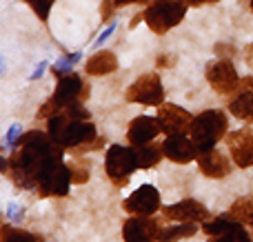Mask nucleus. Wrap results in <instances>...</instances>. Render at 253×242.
<instances>
[{
	"instance_id": "393cba45",
	"label": "nucleus",
	"mask_w": 253,
	"mask_h": 242,
	"mask_svg": "<svg viewBox=\"0 0 253 242\" xmlns=\"http://www.w3.org/2000/svg\"><path fill=\"white\" fill-rule=\"evenodd\" d=\"M7 216H9V220L20 222V220H22V211H20V207H18V204H9Z\"/></svg>"
},
{
	"instance_id": "9b49d317",
	"label": "nucleus",
	"mask_w": 253,
	"mask_h": 242,
	"mask_svg": "<svg viewBox=\"0 0 253 242\" xmlns=\"http://www.w3.org/2000/svg\"><path fill=\"white\" fill-rule=\"evenodd\" d=\"M205 234L211 236V238H220V240H240V242L249 240V234L242 229V222L233 220L231 216L215 218L211 222L205 220Z\"/></svg>"
},
{
	"instance_id": "f3484780",
	"label": "nucleus",
	"mask_w": 253,
	"mask_h": 242,
	"mask_svg": "<svg viewBox=\"0 0 253 242\" xmlns=\"http://www.w3.org/2000/svg\"><path fill=\"white\" fill-rule=\"evenodd\" d=\"M229 111H231L236 118L253 122V89H242L240 96H238L236 100H231Z\"/></svg>"
},
{
	"instance_id": "c756f323",
	"label": "nucleus",
	"mask_w": 253,
	"mask_h": 242,
	"mask_svg": "<svg viewBox=\"0 0 253 242\" xmlns=\"http://www.w3.org/2000/svg\"><path fill=\"white\" fill-rule=\"evenodd\" d=\"M189 4H202V2H213V0H187Z\"/></svg>"
},
{
	"instance_id": "bb28decb",
	"label": "nucleus",
	"mask_w": 253,
	"mask_h": 242,
	"mask_svg": "<svg viewBox=\"0 0 253 242\" xmlns=\"http://www.w3.org/2000/svg\"><path fill=\"white\" fill-rule=\"evenodd\" d=\"M44 69H47V62H40V65H38V69H36V71H34V76H31V80H38L40 76L44 74Z\"/></svg>"
},
{
	"instance_id": "412c9836",
	"label": "nucleus",
	"mask_w": 253,
	"mask_h": 242,
	"mask_svg": "<svg viewBox=\"0 0 253 242\" xmlns=\"http://www.w3.org/2000/svg\"><path fill=\"white\" fill-rule=\"evenodd\" d=\"M0 238L2 240H38V236L29 234V231H20V229H13V227H2L0 229Z\"/></svg>"
},
{
	"instance_id": "2eb2a0df",
	"label": "nucleus",
	"mask_w": 253,
	"mask_h": 242,
	"mask_svg": "<svg viewBox=\"0 0 253 242\" xmlns=\"http://www.w3.org/2000/svg\"><path fill=\"white\" fill-rule=\"evenodd\" d=\"M158 231H160V227H158L156 220H151L149 216H135L125 222L123 236H125V240H129V242H138V240L158 238Z\"/></svg>"
},
{
	"instance_id": "6ab92c4d",
	"label": "nucleus",
	"mask_w": 253,
	"mask_h": 242,
	"mask_svg": "<svg viewBox=\"0 0 253 242\" xmlns=\"http://www.w3.org/2000/svg\"><path fill=\"white\" fill-rule=\"evenodd\" d=\"M229 216L233 220L242 222V225H253V196H247V198H240L233 202Z\"/></svg>"
},
{
	"instance_id": "aec40b11",
	"label": "nucleus",
	"mask_w": 253,
	"mask_h": 242,
	"mask_svg": "<svg viewBox=\"0 0 253 242\" xmlns=\"http://www.w3.org/2000/svg\"><path fill=\"white\" fill-rule=\"evenodd\" d=\"M198 222H180V225H171L167 229L158 231V238L160 240H178V238H187V236H193L198 231Z\"/></svg>"
},
{
	"instance_id": "a211bd4d",
	"label": "nucleus",
	"mask_w": 253,
	"mask_h": 242,
	"mask_svg": "<svg viewBox=\"0 0 253 242\" xmlns=\"http://www.w3.org/2000/svg\"><path fill=\"white\" fill-rule=\"evenodd\" d=\"M133 156H135V164H138V169H151L153 164L160 162L162 149H158L156 145L147 142V145H138V147H135Z\"/></svg>"
},
{
	"instance_id": "f257e3e1",
	"label": "nucleus",
	"mask_w": 253,
	"mask_h": 242,
	"mask_svg": "<svg viewBox=\"0 0 253 242\" xmlns=\"http://www.w3.org/2000/svg\"><path fill=\"white\" fill-rule=\"evenodd\" d=\"M227 129H229V122L222 111H218V109L202 111L189 124V138L198 147V151H205V149L215 147V142L227 133Z\"/></svg>"
},
{
	"instance_id": "473e14b6",
	"label": "nucleus",
	"mask_w": 253,
	"mask_h": 242,
	"mask_svg": "<svg viewBox=\"0 0 253 242\" xmlns=\"http://www.w3.org/2000/svg\"><path fill=\"white\" fill-rule=\"evenodd\" d=\"M156 2H160V0H156Z\"/></svg>"
},
{
	"instance_id": "cd10ccee",
	"label": "nucleus",
	"mask_w": 253,
	"mask_h": 242,
	"mask_svg": "<svg viewBox=\"0 0 253 242\" xmlns=\"http://www.w3.org/2000/svg\"><path fill=\"white\" fill-rule=\"evenodd\" d=\"M245 58H247V62H249V65L253 67V44L249 49H247V53H245Z\"/></svg>"
},
{
	"instance_id": "6e6552de",
	"label": "nucleus",
	"mask_w": 253,
	"mask_h": 242,
	"mask_svg": "<svg viewBox=\"0 0 253 242\" xmlns=\"http://www.w3.org/2000/svg\"><path fill=\"white\" fill-rule=\"evenodd\" d=\"M156 118H158V122H160L162 131H165L167 136H171V133H187L193 116L178 105H160Z\"/></svg>"
},
{
	"instance_id": "4be33fe9",
	"label": "nucleus",
	"mask_w": 253,
	"mask_h": 242,
	"mask_svg": "<svg viewBox=\"0 0 253 242\" xmlns=\"http://www.w3.org/2000/svg\"><path fill=\"white\" fill-rule=\"evenodd\" d=\"M80 58H83V53H74V56H65L60 58V60L53 65V69L58 71V74H69L71 67H74V62H78Z\"/></svg>"
},
{
	"instance_id": "dca6fc26",
	"label": "nucleus",
	"mask_w": 253,
	"mask_h": 242,
	"mask_svg": "<svg viewBox=\"0 0 253 242\" xmlns=\"http://www.w3.org/2000/svg\"><path fill=\"white\" fill-rule=\"evenodd\" d=\"M116 67H118V58H116V53L111 51H98L96 56H91L87 60V74L89 76H107L111 74V71H116Z\"/></svg>"
},
{
	"instance_id": "7c9ffc66",
	"label": "nucleus",
	"mask_w": 253,
	"mask_h": 242,
	"mask_svg": "<svg viewBox=\"0 0 253 242\" xmlns=\"http://www.w3.org/2000/svg\"><path fill=\"white\" fill-rule=\"evenodd\" d=\"M2 69H4V65H2V58H0V74H2Z\"/></svg>"
},
{
	"instance_id": "c85d7f7f",
	"label": "nucleus",
	"mask_w": 253,
	"mask_h": 242,
	"mask_svg": "<svg viewBox=\"0 0 253 242\" xmlns=\"http://www.w3.org/2000/svg\"><path fill=\"white\" fill-rule=\"evenodd\" d=\"M129 2H142V0H114L116 7H120V4H129Z\"/></svg>"
},
{
	"instance_id": "20e7f679",
	"label": "nucleus",
	"mask_w": 253,
	"mask_h": 242,
	"mask_svg": "<svg viewBox=\"0 0 253 242\" xmlns=\"http://www.w3.org/2000/svg\"><path fill=\"white\" fill-rule=\"evenodd\" d=\"M126 100L138 102V105H162L165 100V89L158 78V74H142L129 89H126Z\"/></svg>"
},
{
	"instance_id": "423d86ee",
	"label": "nucleus",
	"mask_w": 253,
	"mask_h": 242,
	"mask_svg": "<svg viewBox=\"0 0 253 242\" xmlns=\"http://www.w3.org/2000/svg\"><path fill=\"white\" fill-rule=\"evenodd\" d=\"M207 80L218 93H231L240 87V78L231 60H218L207 65Z\"/></svg>"
},
{
	"instance_id": "7ed1b4c3",
	"label": "nucleus",
	"mask_w": 253,
	"mask_h": 242,
	"mask_svg": "<svg viewBox=\"0 0 253 242\" xmlns=\"http://www.w3.org/2000/svg\"><path fill=\"white\" fill-rule=\"evenodd\" d=\"M80 96H83V80L78 78L76 74H67L65 78H60V82H58L56 91H53L51 100L47 102V105L40 109V118H44V114H47V118H51L53 114H56L58 109H62V107L71 105V102L80 100Z\"/></svg>"
},
{
	"instance_id": "9d476101",
	"label": "nucleus",
	"mask_w": 253,
	"mask_h": 242,
	"mask_svg": "<svg viewBox=\"0 0 253 242\" xmlns=\"http://www.w3.org/2000/svg\"><path fill=\"white\" fill-rule=\"evenodd\" d=\"M162 154L169 160H173V162L184 164L198 158V147L184 133H171V136H167L165 145H162Z\"/></svg>"
},
{
	"instance_id": "f8f14e48",
	"label": "nucleus",
	"mask_w": 253,
	"mask_h": 242,
	"mask_svg": "<svg viewBox=\"0 0 253 242\" xmlns=\"http://www.w3.org/2000/svg\"><path fill=\"white\" fill-rule=\"evenodd\" d=\"M162 216L175 222H205L209 218V211L200 202H196V200H182L178 204L165 207L162 209Z\"/></svg>"
},
{
	"instance_id": "2f4dec72",
	"label": "nucleus",
	"mask_w": 253,
	"mask_h": 242,
	"mask_svg": "<svg viewBox=\"0 0 253 242\" xmlns=\"http://www.w3.org/2000/svg\"><path fill=\"white\" fill-rule=\"evenodd\" d=\"M251 11H253V0H251Z\"/></svg>"
},
{
	"instance_id": "39448f33",
	"label": "nucleus",
	"mask_w": 253,
	"mask_h": 242,
	"mask_svg": "<svg viewBox=\"0 0 253 242\" xmlns=\"http://www.w3.org/2000/svg\"><path fill=\"white\" fill-rule=\"evenodd\" d=\"M107 173H109V178L116 182L118 187H123L126 180H129V176L138 169V164H135V156H133V149H126V147H120V145H114L109 147V151H107Z\"/></svg>"
},
{
	"instance_id": "ddd939ff",
	"label": "nucleus",
	"mask_w": 253,
	"mask_h": 242,
	"mask_svg": "<svg viewBox=\"0 0 253 242\" xmlns=\"http://www.w3.org/2000/svg\"><path fill=\"white\" fill-rule=\"evenodd\" d=\"M160 122L158 118H151V116H138L133 122L129 124V131H126V138L133 147L138 145H147V142H153L160 133Z\"/></svg>"
},
{
	"instance_id": "0eeeda50",
	"label": "nucleus",
	"mask_w": 253,
	"mask_h": 242,
	"mask_svg": "<svg viewBox=\"0 0 253 242\" xmlns=\"http://www.w3.org/2000/svg\"><path fill=\"white\" fill-rule=\"evenodd\" d=\"M125 209L133 216H151L160 209V194L153 185H142L125 200Z\"/></svg>"
},
{
	"instance_id": "f03ea898",
	"label": "nucleus",
	"mask_w": 253,
	"mask_h": 242,
	"mask_svg": "<svg viewBox=\"0 0 253 242\" xmlns=\"http://www.w3.org/2000/svg\"><path fill=\"white\" fill-rule=\"evenodd\" d=\"M182 18H184V2H178V0H160V2H153L144 11V20L156 34H165L171 27L180 25Z\"/></svg>"
},
{
	"instance_id": "5701e85b",
	"label": "nucleus",
	"mask_w": 253,
	"mask_h": 242,
	"mask_svg": "<svg viewBox=\"0 0 253 242\" xmlns=\"http://www.w3.org/2000/svg\"><path fill=\"white\" fill-rule=\"evenodd\" d=\"M27 2H29L31 7H34V11L44 20L47 13H49V9H51V4H53V0H27Z\"/></svg>"
},
{
	"instance_id": "a878e982",
	"label": "nucleus",
	"mask_w": 253,
	"mask_h": 242,
	"mask_svg": "<svg viewBox=\"0 0 253 242\" xmlns=\"http://www.w3.org/2000/svg\"><path fill=\"white\" fill-rule=\"evenodd\" d=\"M114 29H116V22H114V25H109V27H107L105 31H102L100 36H98V40H96V47H100V44H105V40L109 38L111 34H114Z\"/></svg>"
},
{
	"instance_id": "b1692460",
	"label": "nucleus",
	"mask_w": 253,
	"mask_h": 242,
	"mask_svg": "<svg viewBox=\"0 0 253 242\" xmlns=\"http://www.w3.org/2000/svg\"><path fill=\"white\" fill-rule=\"evenodd\" d=\"M20 133H22V127H20V124H13V127L7 131V138H4V140H7V147L16 145L18 138H20Z\"/></svg>"
},
{
	"instance_id": "4468645a",
	"label": "nucleus",
	"mask_w": 253,
	"mask_h": 242,
	"mask_svg": "<svg viewBox=\"0 0 253 242\" xmlns=\"http://www.w3.org/2000/svg\"><path fill=\"white\" fill-rule=\"evenodd\" d=\"M198 164H200V171L209 178H224L231 171V164H229L227 156L218 149H205L198 156Z\"/></svg>"
},
{
	"instance_id": "1a4fd4ad",
	"label": "nucleus",
	"mask_w": 253,
	"mask_h": 242,
	"mask_svg": "<svg viewBox=\"0 0 253 242\" xmlns=\"http://www.w3.org/2000/svg\"><path fill=\"white\" fill-rule=\"evenodd\" d=\"M227 147L233 162L238 167H251L253 164V131L251 129H240L227 136Z\"/></svg>"
}]
</instances>
